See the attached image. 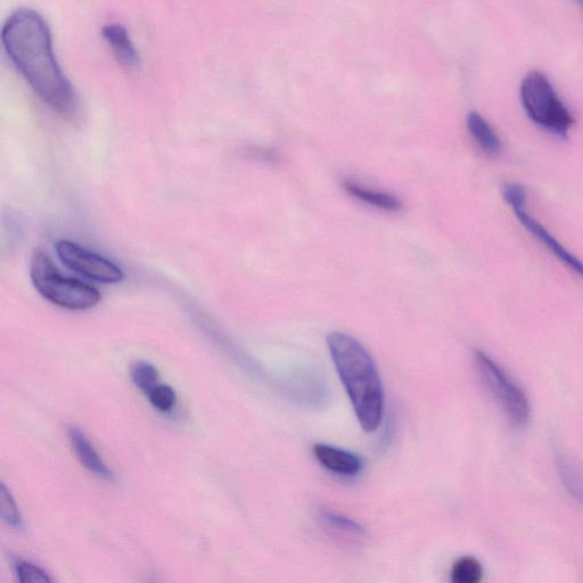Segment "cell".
<instances>
[{"instance_id":"obj_1","label":"cell","mask_w":583,"mask_h":583,"mask_svg":"<svg viewBox=\"0 0 583 583\" xmlns=\"http://www.w3.org/2000/svg\"><path fill=\"white\" fill-rule=\"evenodd\" d=\"M2 43L41 101L62 116L77 110L76 90L56 61L51 29L43 16L31 8L14 11L4 23Z\"/></svg>"},{"instance_id":"obj_2","label":"cell","mask_w":583,"mask_h":583,"mask_svg":"<svg viewBox=\"0 0 583 583\" xmlns=\"http://www.w3.org/2000/svg\"><path fill=\"white\" fill-rule=\"evenodd\" d=\"M327 346L361 428L375 432L383 420L384 391L372 356L363 344L340 332L327 336Z\"/></svg>"},{"instance_id":"obj_3","label":"cell","mask_w":583,"mask_h":583,"mask_svg":"<svg viewBox=\"0 0 583 583\" xmlns=\"http://www.w3.org/2000/svg\"><path fill=\"white\" fill-rule=\"evenodd\" d=\"M30 276L36 290L61 308L86 310L95 307L102 298L94 286L62 275L48 254L41 250L32 254Z\"/></svg>"},{"instance_id":"obj_4","label":"cell","mask_w":583,"mask_h":583,"mask_svg":"<svg viewBox=\"0 0 583 583\" xmlns=\"http://www.w3.org/2000/svg\"><path fill=\"white\" fill-rule=\"evenodd\" d=\"M520 95L524 111L536 125L555 135L568 136L576 120L545 73L529 72L522 81Z\"/></svg>"},{"instance_id":"obj_5","label":"cell","mask_w":583,"mask_h":583,"mask_svg":"<svg viewBox=\"0 0 583 583\" xmlns=\"http://www.w3.org/2000/svg\"><path fill=\"white\" fill-rule=\"evenodd\" d=\"M474 364L483 387L502 407L508 422L514 428H524L531 412L527 393L486 352L476 350Z\"/></svg>"},{"instance_id":"obj_6","label":"cell","mask_w":583,"mask_h":583,"mask_svg":"<svg viewBox=\"0 0 583 583\" xmlns=\"http://www.w3.org/2000/svg\"><path fill=\"white\" fill-rule=\"evenodd\" d=\"M503 194L506 202L511 205L515 216L520 220L524 228L535 236L536 240L543 244L558 261H561L572 273L583 279V262L568 249L564 248L539 221L525 211L527 192H525L524 188L517 184H507L504 187Z\"/></svg>"},{"instance_id":"obj_7","label":"cell","mask_w":583,"mask_h":583,"mask_svg":"<svg viewBox=\"0 0 583 583\" xmlns=\"http://www.w3.org/2000/svg\"><path fill=\"white\" fill-rule=\"evenodd\" d=\"M56 253L65 266L93 281L116 284L123 279L122 270L111 260L75 242L67 240L57 242Z\"/></svg>"},{"instance_id":"obj_8","label":"cell","mask_w":583,"mask_h":583,"mask_svg":"<svg viewBox=\"0 0 583 583\" xmlns=\"http://www.w3.org/2000/svg\"><path fill=\"white\" fill-rule=\"evenodd\" d=\"M319 521L327 535L342 545L358 546L363 544L367 538L364 527L347 516L331 511V509H322Z\"/></svg>"},{"instance_id":"obj_9","label":"cell","mask_w":583,"mask_h":583,"mask_svg":"<svg viewBox=\"0 0 583 583\" xmlns=\"http://www.w3.org/2000/svg\"><path fill=\"white\" fill-rule=\"evenodd\" d=\"M318 462L335 474L353 476L363 468V461L350 451L318 443L314 447Z\"/></svg>"},{"instance_id":"obj_10","label":"cell","mask_w":583,"mask_h":583,"mask_svg":"<svg viewBox=\"0 0 583 583\" xmlns=\"http://www.w3.org/2000/svg\"><path fill=\"white\" fill-rule=\"evenodd\" d=\"M69 439L75 454L82 466H85L89 472L94 473L98 478L106 481H113L114 475L110 468L103 462L100 454L87 439L86 435L77 428H70L68 431Z\"/></svg>"},{"instance_id":"obj_11","label":"cell","mask_w":583,"mask_h":583,"mask_svg":"<svg viewBox=\"0 0 583 583\" xmlns=\"http://www.w3.org/2000/svg\"><path fill=\"white\" fill-rule=\"evenodd\" d=\"M102 36L108 41L118 61L127 68H136L139 64L137 49L129 32L120 23H109L102 28Z\"/></svg>"},{"instance_id":"obj_12","label":"cell","mask_w":583,"mask_h":583,"mask_svg":"<svg viewBox=\"0 0 583 583\" xmlns=\"http://www.w3.org/2000/svg\"><path fill=\"white\" fill-rule=\"evenodd\" d=\"M556 465L563 486L583 506V465L576 458L564 453L557 454Z\"/></svg>"},{"instance_id":"obj_13","label":"cell","mask_w":583,"mask_h":583,"mask_svg":"<svg viewBox=\"0 0 583 583\" xmlns=\"http://www.w3.org/2000/svg\"><path fill=\"white\" fill-rule=\"evenodd\" d=\"M467 128L480 149L491 156L502 151V142L490 123L481 114L471 112L467 117Z\"/></svg>"},{"instance_id":"obj_14","label":"cell","mask_w":583,"mask_h":583,"mask_svg":"<svg viewBox=\"0 0 583 583\" xmlns=\"http://www.w3.org/2000/svg\"><path fill=\"white\" fill-rule=\"evenodd\" d=\"M344 188H346L349 194L355 196L356 199L371 204L375 208H380L385 211H398L402 207L398 197L391 194L367 190V188L353 182L344 183Z\"/></svg>"},{"instance_id":"obj_15","label":"cell","mask_w":583,"mask_h":583,"mask_svg":"<svg viewBox=\"0 0 583 583\" xmlns=\"http://www.w3.org/2000/svg\"><path fill=\"white\" fill-rule=\"evenodd\" d=\"M482 579V564L472 556L459 558L450 572V583H481Z\"/></svg>"},{"instance_id":"obj_16","label":"cell","mask_w":583,"mask_h":583,"mask_svg":"<svg viewBox=\"0 0 583 583\" xmlns=\"http://www.w3.org/2000/svg\"><path fill=\"white\" fill-rule=\"evenodd\" d=\"M131 380L136 387L145 394L149 393L159 384V372L147 361H136L130 369Z\"/></svg>"},{"instance_id":"obj_17","label":"cell","mask_w":583,"mask_h":583,"mask_svg":"<svg viewBox=\"0 0 583 583\" xmlns=\"http://www.w3.org/2000/svg\"><path fill=\"white\" fill-rule=\"evenodd\" d=\"M0 516L3 521L13 529H21L22 516L11 491L2 483L0 486Z\"/></svg>"},{"instance_id":"obj_18","label":"cell","mask_w":583,"mask_h":583,"mask_svg":"<svg viewBox=\"0 0 583 583\" xmlns=\"http://www.w3.org/2000/svg\"><path fill=\"white\" fill-rule=\"evenodd\" d=\"M151 405L161 413H169L174 409L177 401L176 392L167 384H158L146 394Z\"/></svg>"},{"instance_id":"obj_19","label":"cell","mask_w":583,"mask_h":583,"mask_svg":"<svg viewBox=\"0 0 583 583\" xmlns=\"http://www.w3.org/2000/svg\"><path fill=\"white\" fill-rule=\"evenodd\" d=\"M16 573L19 583H53L40 566L31 562L21 561L16 564Z\"/></svg>"},{"instance_id":"obj_20","label":"cell","mask_w":583,"mask_h":583,"mask_svg":"<svg viewBox=\"0 0 583 583\" xmlns=\"http://www.w3.org/2000/svg\"><path fill=\"white\" fill-rule=\"evenodd\" d=\"M147 583H159V582L153 579V580H150V581H149V582H147Z\"/></svg>"},{"instance_id":"obj_21","label":"cell","mask_w":583,"mask_h":583,"mask_svg":"<svg viewBox=\"0 0 583 583\" xmlns=\"http://www.w3.org/2000/svg\"><path fill=\"white\" fill-rule=\"evenodd\" d=\"M582 5H583V3H582Z\"/></svg>"}]
</instances>
